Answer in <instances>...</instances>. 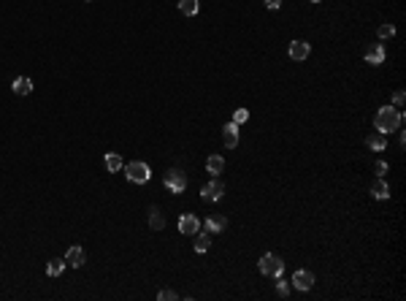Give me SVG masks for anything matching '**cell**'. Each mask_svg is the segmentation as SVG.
Masks as SVG:
<instances>
[{"instance_id":"2e32d148","label":"cell","mask_w":406,"mask_h":301,"mask_svg":"<svg viewBox=\"0 0 406 301\" xmlns=\"http://www.w3.org/2000/svg\"><path fill=\"white\" fill-rule=\"evenodd\" d=\"M366 144H368V149H374V152H382V149L387 147V138H384V133L376 130V133H371L366 138Z\"/></svg>"},{"instance_id":"8992f818","label":"cell","mask_w":406,"mask_h":301,"mask_svg":"<svg viewBox=\"0 0 406 301\" xmlns=\"http://www.w3.org/2000/svg\"><path fill=\"white\" fill-rule=\"evenodd\" d=\"M201 195H203V201H220L222 195H225V185L220 179H211L209 185H203Z\"/></svg>"},{"instance_id":"7c38bea8","label":"cell","mask_w":406,"mask_h":301,"mask_svg":"<svg viewBox=\"0 0 406 301\" xmlns=\"http://www.w3.org/2000/svg\"><path fill=\"white\" fill-rule=\"evenodd\" d=\"M228 228V217H222V214H211V217H206V231L209 233H220Z\"/></svg>"},{"instance_id":"f1b7e54d","label":"cell","mask_w":406,"mask_h":301,"mask_svg":"<svg viewBox=\"0 0 406 301\" xmlns=\"http://www.w3.org/2000/svg\"><path fill=\"white\" fill-rule=\"evenodd\" d=\"M311 3H319V0H311Z\"/></svg>"},{"instance_id":"9a60e30c","label":"cell","mask_w":406,"mask_h":301,"mask_svg":"<svg viewBox=\"0 0 406 301\" xmlns=\"http://www.w3.org/2000/svg\"><path fill=\"white\" fill-rule=\"evenodd\" d=\"M11 90L16 92V95H30V92H33V82L27 79V76H19V79H14Z\"/></svg>"},{"instance_id":"ac0fdd59","label":"cell","mask_w":406,"mask_h":301,"mask_svg":"<svg viewBox=\"0 0 406 301\" xmlns=\"http://www.w3.org/2000/svg\"><path fill=\"white\" fill-rule=\"evenodd\" d=\"M149 225H152L155 231H163V225H165V220H163V212H160L157 206H152V209H149Z\"/></svg>"},{"instance_id":"4316f807","label":"cell","mask_w":406,"mask_h":301,"mask_svg":"<svg viewBox=\"0 0 406 301\" xmlns=\"http://www.w3.org/2000/svg\"><path fill=\"white\" fill-rule=\"evenodd\" d=\"M374 171L379 174V176H382V174H387V163H384V160H376V166H374Z\"/></svg>"},{"instance_id":"52a82bcc","label":"cell","mask_w":406,"mask_h":301,"mask_svg":"<svg viewBox=\"0 0 406 301\" xmlns=\"http://www.w3.org/2000/svg\"><path fill=\"white\" fill-rule=\"evenodd\" d=\"M292 285H295L298 290H311L314 288V274L306 269H298L295 274H292Z\"/></svg>"},{"instance_id":"ba28073f","label":"cell","mask_w":406,"mask_h":301,"mask_svg":"<svg viewBox=\"0 0 406 301\" xmlns=\"http://www.w3.org/2000/svg\"><path fill=\"white\" fill-rule=\"evenodd\" d=\"M222 144L228 149L239 147V125H236V122H228V125L222 128Z\"/></svg>"},{"instance_id":"ffe728a7","label":"cell","mask_w":406,"mask_h":301,"mask_svg":"<svg viewBox=\"0 0 406 301\" xmlns=\"http://www.w3.org/2000/svg\"><path fill=\"white\" fill-rule=\"evenodd\" d=\"M106 168H109V171H122V168H125V163H122V157H119L117 152H109V155H106Z\"/></svg>"},{"instance_id":"4fadbf2b","label":"cell","mask_w":406,"mask_h":301,"mask_svg":"<svg viewBox=\"0 0 406 301\" xmlns=\"http://www.w3.org/2000/svg\"><path fill=\"white\" fill-rule=\"evenodd\" d=\"M371 195H374L376 201H387V198H390V185H387L382 176H379V179L371 185Z\"/></svg>"},{"instance_id":"6da1fadb","label":"cell","mask_w":406,"mask_h":301,"mask_svg":"<svg viewBox=\"0 0 406 301\" xmlns=\"http://www.w3.org/2000/svg\"><path fill=\"white\" fill-rule=\"evenodd\" d=\"M401 122H403V114H401L398 106H382L374 117V128L379 130V133H390V130L401 128Z\"/></svg>"},{"instance_id":"8fae6325","label":"cell","mask_w":406,"mask_h":301,"mask_svg":"<svg viewBox=\"0 0 406 301\" xmlns=\"http://www.w3.org/2000/svg\"><path fill=\"white\" fill-rule=\"evenodd\" d=\"M309 52H311V46H309L306 41H292V44H290V57H292V60H298V63H301V60H306V57H309Z\"/></svg>"},{"instance_id":"83f0119b","label":"cell","mask_w":406,"mask_h":301,"mask_svg":"<svg viewBox=\"0 0 406 301\" xmlns=\"http://www.w3.org/2000/svg\"><path fill=\"white\" fill-rule=\"evenodd\" d=\"M266 6L271 8V11H276V8L282 6V0H266Z\"/></svg>"},{"instance_id":"603a6c76","label":"cell","mask_w":406,"mask_h":301,"mask_svg":"<svg viewBox=\"0 0 406 301\" xmlns=\"http://www.w3.org/2000/svg\"><path fill=\"white\" fill-rule=\"evenodd\" d=\"M247 119H249V111H247V109H236V114H233V122H236V125H244Z\"/></svg>"},{"instance_id":"7402d4cb","label":"cell","mask_w":406,"mask_h":301,"mask_svg":"<svg viewBox=\"0 0 406 301\" xmlns=\"http://www.w3.org/2000/svg\"><path fill=\"white\" fill-rule=\"evenodd\" d=\"M376 35H379L382 41H384V38H393V35H395V27H393V25H379V27H376Z\"/></svg>"},{"instance_id":"44dd1931","label":"cell","mask_w":406,"mask_h":301,"mask_svg":"<svg viewBox=\"0 0 406 301\" xmlns=\"http://www.w3.org/2000/svg\"><path fill=\"white\" fill-rule=\"evenodd\" d=\"M62 271H65V260H49L46 263V274L49 277H60Z\"/></svg>"},{"instance_id":"3957f363","label":"cell","mask_w":406,"mask_h":301,"mask_svg":"<svg viewBox=\"0 0 406 301\" xmlns=\"http://www.w3.org/2000/svg\"><path fill=\"white\" fill-rule=\"evenodd\" d=\"M125 174H127V179H130V182H136V185H146V182H149V176H152V171H149V166H146L144 160H133V163H127V166H125Z\"/></svg>"},{"instance_id":"d4e9b609","label":"cell","mask_w":406,"mask_h":301,"mask_svg":"<svg viewBox=\"0 0 406 301\" xmlns=\"http://www.w3.org/2000/svg\"><path fill=\"white\" fill-rule=\"evenodd\" d=\"M403 101H406V95H403V90H398L393 95V106H403Z\"/></svg>"},{"instance_id":"484cf974","label":"cell","mask_w":406,"mask_h":301,"mask_svg":"<svg viewBox=\"0 0 406 301\" xmlns=\"http://www.w3.org/2000/svg\"><path fill=\"white\" fill-rule=\"evenodd\" d=\"M157 298H160V301H171V298H176V293H174V290H160Z\"/></svg>"},{"instance_id":"d6986e66","label":"cell","mask_w":406,"mask_h":301,"mask_svg":"<svg viewBox=\"0 0 406 301\" xmlns=\"http://www.w3.org/2000/svg\"><path fill=\"white\" fill-rule=\"evenodd\" d=\"M206 168H209V174H214V176H217V174H222V168H225V160H222L220 155H211L209 160H206Z\"/></svg>"},{"instance_id":"e0dca14e","label":"cell","mask_w":406,"mask_h":301,"mask_svg":"<svg viewBox=\"0 0 406 301\" xmlns=\"http://www.w3.org/2000/svg\"><path fill=\"white\" fill-rule=\"evenodd\" d=\"M179 11L184 16H195L201 11V0H179Z\"/></svg>"},{"instance_id":"9c48e42d","label":"cell","mask_w":406,"mask_h":301,"mask_svg":"<svg viewBox=\"0 0 406 301\" xmlns=\"http://www.w3.org/2000/svg\"><path fill=\"white\" fill-rule=\"evenodd\" d=\"M84 260H87V252H84V247H79V244H73V247L68 250V255H65V263L73 269L84 266Z\"/></svg>"},{"instance_id":"5bb4252c","label":"cell","mask_w":406,"mask_h":301,"mask_svg":"<svg viewBox=\"0 0 406 301\" xmlns=\"http://www.w3.org/2000/svg\"><path fill=\"white\" fill-rule=\"evenodd\" d=\"M209 247H211V233L198 231L195 233V252H209Z\"/></svg>"},{"instance_id":"5b68a950","label":"cell","mask_w":406,"mask_h":301,"mask_svg":"<svg viewBox=\"0 0 406 301\" xmlns=\"http://www.w3.org/2000/svg\"><path fill=\"white\" fill-rule=\"evenodd\" d=\"M179 231H182L184 236H195V233L201 231V220H198L195 214H182V217H179Z\"/></svg>"},{"instance_id":"7a4b0ae2","label":"cell","mask_w":406,"mask_h":301,"mask_svg":"<svg viewBox=\"0 0 406 301\" xmlns=\"http://www.w3.org/2000/svg\"><path fill=\"white\" fill-rule=\"evenodd\" d=\"M260 271L266 277H282V271H285V260H282L279 255H273V252H266V255L260 258Z\"/></svg>"},{"instance_id":"30bf717a","label":"cell","mask_w":406,"mask_h":301,"mask_svg":"<svg viewBox=\"0 0 406 301\" xmlns=\"http://www.w3.org/2000/svg\"><path fill=\"white\" fill-rule=\"evenodd\" d=\"M366 63L368 65H382L384 63V46L382 44H374L366 49Z\"/></svg>"},{"instance_id":"277c9868","label":"cell","mask_w":406,"mask_h":301,"mask_svg":"<svg viewBox=\"0 0 406 301\" xmlns=\"http://www.w3.org/2000/svg\"><path fill=\"white\" fill-rule=\"evenodd\" d=\"M163 185L168 187V190H174V193H184V187H187V174L182 171V168H171V171H165Z\"/></svg>"},{"instance_id":"cb8c5ba5","label":"cell","mask_w":406,"mask_h":301,"mask_svg":"<svg viewBox=\"0 0 406 301\" xmlns=\"http://www.w3.org/2000/svg\"><path fill=\"white\" fill-rule=\"evenodd\" d=\"M276 293H279L282 298H287V296H290V282H285V279L279 277V282H276Z\"/></svg>"}]
</instances>
